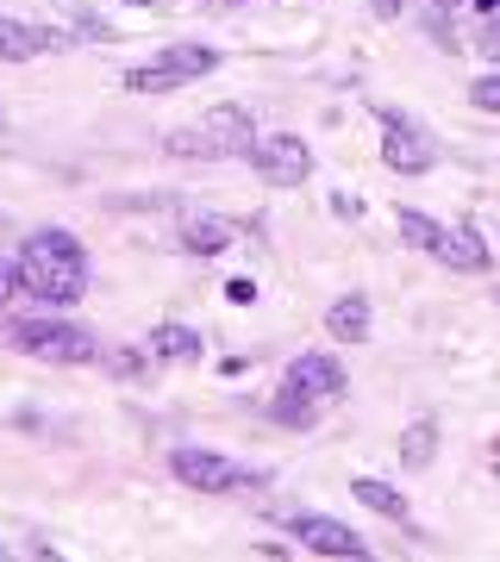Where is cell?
<instances>
[{"mask_svg":"<svg viewBox=\"0 0 500 562\" xmlns=\"http://www.w3.org/2000/svg\"><path fill=\"white\" fill-rule=\"evenodd\" d=\"M251 169L263 181H276V188H300V181L313 176V150L295 132H269V138L251 144Z\"/></svg>","mask_w":500,"mask_h":562,"instance_id":"obj_6","label":"cell"},{"mask_svg":"<svg viewBox=\"0 0 500 562\" xmlns=\"http://www.w3.org/2000/svg\"><path fill=\"white\" fill-rule=\"evenodd\" d=\"M488 462H495V475H500V450H495V457H488Z\"/></svg>","mask_w":500,"mask_h":562,"instance_id":"obj_23","label":"cell"},{"mask_svg":"<svg viewBox=\"0 0 500 562\" xmlns=\"http://www.w3.org/2000/svg\"><path fill=\"white\" fill-rule=\"evenodd\" d=\"M125 7H151V0H125Z\"/></svg>","mask_w":500,"mask_h":562,"instance_id":"obj_24","label":"cell"},{"mask_svg":"<svg viewBox=\"0 0 500 562\" xmlns=\"http://www.w3.org/2000/svg\"><path fill=\"white\" fill-rule=\"evenodd\" d=\"M13 294H25L20 288V257H0V306L13 301Z\"/></svg>","mask_w":500,"mask_h":562,"instance_id":"obj_20","label":"cell"},{"mask_svg":"<svg viewBox=\"0 0 500 562\" xmlns=\"http://www.w3.org/2000/svg\"><path fill=\"white\" fill-rule=\"evenodd\" d=\"M469 101H476L481 113H500V76H481L476 88H469Z\"/></svg>","mask_w":500,"mask_h":562,"instance_id":"obj_19","label":"cell"},{"mask_svg":"<svg viewBox=\"0 0 500 562\" xmlns=\"http://www.w3.org/2000/svg\"><path fill=\"white\" fill-rule=\"evenodd\" d=\"M20 288L44 306H76L88 294V257H81V244L69 232H57V225L32 232L20 244Z\"/></svg>","mask_w":500,"mask_h":562,"instance_id":"obj_1","label":"cell"},{"mask_svg":"<svg viewBox=\"0 0 500 562\" xmlns=\"http://www.w3.org/2000/svg\"><path fill=\"white\" fill-rule=\"evenodd\" d=\"M432 457H438V425L413 419L400 431V462H407V469H432Z\"/></svg>","mask_w":500,"mask_h":562,"instance_id":"obj_17","label":"cell"},{"mask_svg":"<svg viewBox=\"0 0 500 562\" xmlns=\"http://www.w3.org/2000/svg\"><path fill=\"white\" fill-rule=\"evenodd\" d=\"M376 7V20H400V0H369Z\"/></svg>","mask_w":500,"mask_h":562,"instance_id":"obj_22","label":"cell"},{"mask_svg":"<svg viewBox=\"0 0 500 562\" xmlns=\"http://www.w3.org/2000/svg\"><path fill=\"white\" fill-rule=\"evenodd\" d=\"M200 350H207V338L195 325H157L151 331V357H163V362H200Z\"/></svg>","mask_w":500,"mask_h":562,"instance_id":"obj_14","label":"cell"},{"mask_svg":"<svg viewBox=\"0 0 500 562\" xmlns=\"http://www.w3.org/2000/svg\"><path fill=\"white\" fill-rule=\"evenodd\" d=\"M232 244H238V225L232 220H188L181 225V250H188V257H220Z\"/></svg>","mask_w":500,"mask_h":562,"instance_id":"obj_12","label":"cell"},{"mask_svg":"<svg viewBox=\"0 0 500 562\" xmlns=\"http://www.w3.org/2000/svg\"><path fill=\"white\" fill-rule=\"evenodd\" d=\"M325 331H332L338 344H363V338H369V301H363V294L332 301V306H325Z\"/></svg>","mask_w":500,"mask_h":562,"instance_id":"obj_13","label":"cell"},{"mask_svg":"<svg viewBox=\"0 0 500 562\" xmlns=\"http://www.w3.org/2000/svg\"><path fill=\"white\" fill-rule=\"evenodd\" d=\"M63 32L51 25H25V20H0V63H32L44 50H57Z\"/></svg>","mask_w":500,"mask_h":562,"instance_id":"obj_11","label":"cell"},{"mask_svg":"<svg viewBox=\"0 0 500 562\" xmlns=\"http://www.w3.org/2000/svg\"><path fill=\"white\" fill-rule=\"evenodd\" d=\"M351 494H357L369 513H381V519H407V494H400V487H388V482H376V475H357V482H351Z\"/></svg>","mask_w":500,"mask_h":562,"instance_id":"obj_16","label":"cell"},{"mask_svg":"<svg viewBox=\"0 0 500 562\" xmlns=\"http://www.w3.org/2000/svg\"><path fill=\"white\" fill-rule=\"evenodd\" d=\"M395 225H400V238L413 244V250H432V244H438V232H444L438 220H425V213H413V206H400Z\"/></svg>","mask_w":500,"mask_h":562,"instance_id":"obj_18","label":"cell"},{"mask_svg":"<svg viewBox=\"0 0 500 562\" xmlns=\"http://www.w3.org/2000/svg\"><path fill=\"white\" fill-rule=\"evenodd\" d=\"M7 344H13L20 357L57 362V369H81V362H100L95 331H81V325H69V319H13V325H7Z\"/></svg>","mask_w":500,"mask_h":562,"instance_id":"obj_3","label":"cell"},{"mask_svg":"<svg viewBox=\"0 0 500 562\" xmlns=\"http://www.w3.org/2000/svg\"><path fill=\"white\" fill-rule=\"evenodd\" d=\"M251 144H257V120H251V106H213V113H200L195 125H176L163 150L169 157H188V162H220V157H251Z\"/></svg>","mask_w":500,"mask_h":562,"instance_id":"obj_2","label":"cell"},{"mask_svg":"<svg viewBox=\"0 0 500 562\" xmlns=\"http://www.w3.org/2000/svg\"><path fill=\"white\" fill-rule=\"evenodd\" d=\"M288 531H295L300 550H313V557H338V562L369 557V543H363L357 531H351V525L325 519V513H295V519H288Z\"/></svg>","mask_w":500,"mask_h":562,"instance_id":"obj_7","label":"cell"},{"mask_svg":"<svg viewBox=\"0 0 500 562\" xmlns=\"http://www.w3.org/2000/svg\"><path fill=\"white\" fill-rule=\"evenodd\" d=\"M213 69H220V50H207V44H169L157 63L132 69L125 88H132V94H169V88H188V81L213 76Z\"/></svg>","mask_w":500,"mask_h":562,"instance_id":"obj_4","label":"cell"},{"mask_svg":"<svg viewBox=\"0 0 500 562\" xmlns=\"http://www.w3.org/2000/svg\"><path fill=\"white\" fill-rule=\"evenodd\" d=\"M181 487H200V494H232V487H257V475L244 469V462L220 457V450H176L169 457Z\"/></svg>","mask_w":500,"mask_h":562,"instance_id":"obj_5","label":"cell"},{"mask_svg":"<svg viewBox=\"0 0 500 562\" xmlns=\"http://www.w3.org/2000/svg\"><path fill=\"white\" fill-rule=\"evenodd\" d=\"M225 301H232V306H251V301H257V281H251V276L225 281Z\"/></svg>","mask_w":500,"mask_h":562,"instance_id":"obj_21","label":"cell"},{"mask_svg":"<svg viewBox=\"0 0 500 562\" xmlns=\"http://www.w3.org/2000/svg\"><path fill=\"white\" fill-rule=\"evenodd\" d=\"M288 382L325 406V401H338V394H344V369H338V357H325V350H307V357L288 362Z\"/></svg>","mask_w":500,"mask_h":562,"instance_id":"obj_9","label":"cell"},{"mask_svg":"<svg viewBox=\"0 0 500 562\" xmlns=\"http://www.w3.org/2000/svg\"><path fill=\"white\" fill-rule=\"evenodd\" d=\"M432 257H438L444 269H457V276H481V269H488V244H481L476 225H444L438 244H432Z\"/></svg>","mask_w":500,"mask_h":562,"instance_id":"obj_10","label":"cell"},{"mask_svg":"<svg viewBox=\"0 0 500 562\" xmlns=\"http://www.w3.org/2000/svg\"><path fill=\"white\" fill-rule=\"evenodd\" d=\"M381 125H388V138H381V162H388L395 176H425V169L438 162V144L425 138L413 120H395V113H381Z\"/></svg>","mask_w":500,"mask_h":562,"instance_id":"obj_8","label":"cell"},{"mask_svg":"<svg viewBox=\"0 0 500 562\" xmlns=\"http://www.w3.org/2000/svg\"><path fill=\"white\" fill-rule=\"evenodd\" d=\"M269 419L288 425V431H307V425L320 419V401H313V394H300L295 382H281V394L269 401Z\"/></svg>","mask_w":500,"mask_h":562,"instance_id":"obj_15","label":"cell"}]
</instances>
